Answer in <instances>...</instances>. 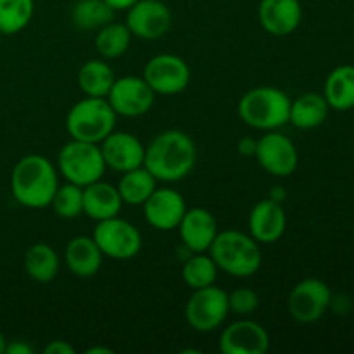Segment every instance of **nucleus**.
Segmentation results:
<instances>
[{
	"mask_svg": "<svg viewBox=\"0 0 354 354\" xmlns=\"http://www.w3.org/2000/svg\"><path fill=\"white\" fill-rule=\"evenodd\" d=\"M197 149L192 138L180 130L159 133L145 147L144 166L158 182H180L196 166Z\"/></svg>",
	"mask_w": 354,
	"mask_h": 354,
	"instance_id": "f257e3e1",
	"label": "nucleus"
},
{
	"mask_svg": "<svg viewBox=\"0 0 354 354\" xmlns=\"http://www.w3.org/2000/svg\"><path fill=\"white\" fill-rule=\"evenodd\" d=\"M57 168L66 182L86 187L97 180H102L106 173V162H104L99 144L71 138L59 151Z\"/></svg>",
	"mask_w": 354,
	"mask_h": 354,
	"instance_id": "423d86ee",
	"label": "nucleus"
},
{
	"mask_svg": "<svg viewBox=\"0 0 354 354\" xmlns=\"http://www.w3.org/2000/svg\"><path fill=\"white\" fill-rule=\"evenodd\" d=\"M171 10L161 0H137L127 9L124 24L140 40H159L171 28Z\"/></svg>",
	"mask_w": 354,
	"mask_h": 354,
	"instance_id": "f8f14e48",
	"label": "nucleus"
},
{
	"mask_svg": "<svg viewBox=\"0 0 354 354\" xmlns=\"http://www.w3.org/2000/svg\"><path fill=\"white\" fill-rule=\"evenodd\" d=\"M145 221L156 230H175L185 214V199L175 189H156L142 204Z\"/></svg>",
	"mask_w": 354,
	"mask_h": 354,
	"instance_id": "dca6fc26",
	"label": "nucleus"
},
{
	"mask_svg": "<svg viewBox=\"0 0 354 354\" xmlns=\"http://www.w3.org/2000/svg\"><path fill=\"white\" fill-rule=\"evenodd\" d=\"M287 228V214L280 201L263 199L254 204L249 214V232L259 244H273Z\"/></svg>",
	"mask_w": 354,
	"mask_h": 354,
	"instance_id": "f3484780",
	"label": "nucleus"
},
{
	"mask_svg": "<svg viewBox=\"0 0 354 354\" xmlns=\"http://www.w3.org/2000/svg\"><path fill=\"white\" fill-rule=\"evenodd\" d=\"M183 282L192 290L209 287L216 282L218 266L206 252H194L182 268Z\"/></svg>",
	"mask_w": 354,
	"mask_h": 354,
	"instance_id": "c85d7f7f",
	"label": "nucleus"
},
{
	"mask_svg": "<svg viewBox=\"0 0 354 354\" xmlns=\"http://www.w3.org/2000/svg\"><path fill=\"white\" fill-rule=\"evenodd\" d=\"M116 10L106 0H78L73 6L71 21L78 30L93 31L114 21Z\"/></svg>",
	"mask_w": 354,
	"mask_h": 354,
	"instance_id": "bb28decb",
	"label": "nucleus"
},
{
	"mask_svg": "<svg viewBox=\"0 0 354 354\" xmlns=\"http://www.w3.org/2000/svg\"><path fill=\"white\" fill-rule=\"evenodd\" d=\"M114 82V71L104 59H90L78 71V85L86 97L107 99Z\"/></svg>",
	"mask_w": 354,
	"mask_h": 354,
	"instance_id": "a878e982",
	"label": "nucleus"
},
{
	"mask_svg": "<svg viewBox=\"0 0 354 354\" xmlns=\"http://www.w3.org/2000/svg\"><path fill=\"white\" fill-rule=\"evenodd\" d=\"M0 35H2V33H0ZM0 45H2V37H0Z\"/></svg>",
	"mask_w": 354,
	"mask_h": 354,
	"instance_id": "ea45409f",
	"label": "nucleus"
},
{
	"mask_svg": "<svg viewBox=\"0 0 354 354\" xmlns=\"http://www.w3.org/2000/svg\"><path fill=\"white\" fill-rule=\"evenodd\" d=\"M131 31L128 30L127 24L114 23L111 21L109 24L97 30L95 35V48L104 59H118L130 48L131 44Z\"/></svg>",
	"mask_w": 354,
	"mask_h": 354,
	"instance_id": "cd10ccee",
	"label": "nucleus"
},
{
	"mask_svg": "<svg viewBox=\"0 0 354 354\" xmlns=\"http://www.w3.org/2000/svg\"><path fill=\"white\" fill-rule=\"evenodd\" d=\"M57 187V169L40 154L21 158L10 175V192L14 199L30 209H44L50 206Z\"/></svg>",
	"mask_w": 354,
	"mask_h": 354,
	"instance_id": "f03ea898",
	"label": "nucleus"
},
{
	"mask_svg": "<svg viewBox=\"0 0 354 354\" xmlns=\"http://www.w3.org/2000/svg\"><path fill=\"white\" fill-rule=\"evenodd\" d=\"M230 315L228 292L213 286L196 289L185 306V320L194 330L201 334L213 332Z\"/></svg>",
	"mask_w": 354,
	"mask_h": 354,
	"instance_id": "0eeeda50",
	"label": "nucleus"
},
{
	"mask_svg": "<svg viewBox=\"0 0 354 354\" xmlns=\"http://www.w3.org/2000/svg\"><path fill=\"white\" fill-rule=\"evenodd\" d=\"M6 348H7V339L6 335L0 332V354H6Z\"/></svg>",
	"mask_w": 354,
	"mask_h": 354,
	"instance_id": "58836bf2",
	"label": "nucleus"
},
{
	"mask_svg": "<svg viewBox=\"0 0 354 354\" xmlns=\"http://www.w3.org/2000/svg\"><path fill=\"white\" fill-rule=\"evenodd\" d=\"M328 107L339 113L354 109V66L341 64L328 73L324 85Z\"/></svg>",
	"mask_w": 354,
	"mask_h": 354,
	"instance_id": "4be33fe9",
	"label": "nucleus"
},
{
	"mask_svg": "<svg viewBox=\"0 0 354 354\" xmlns=\"http://www.w3.org/2000/svg\"><path fill=\"white\" fill-rule=\"evenodd\" d=\"M154 97L156 93L142 76H123L116 78L107 100L118 116L135 118L151 109Z\"/></svg>",
	"mask_w": 354,
	"mask_h": 354,
	"instance_id": "ddd939ff",
	"label": "nucleus"
},
{
	"mask_svg": "<svg viewBox=\"0 0 354 354\" xmlns=\"http://www.w3.org/2000/svg\"><path fill=\"white\" fill-rule=\"evenodd\" d=\"M118 114L109 100L100 97H85L69 109L66 130L75 140L100 144L116 128Z\"/></svg>",
	"mask_w": 354,
	"mask_h": 354,
	"instance_id": "39448f33",
	"label": "nucleus"
},
{
	"mask_svg": "<svg viewBox=\"0 0 354 354\" xmlns=\"http://www.w3.org/2000/svg\"><path fill=\"white\" fill-rule=\"evenodd\" d=\"M254 158L266 173L280 178L292 175L299 162V154L294 142L287 135L277 133L275 130L259 138Z\"/></svg>",
	"mask_w": 354,
	"mask_h": 354,
	"instance_id": "9b49d317",
	"label": "nucleus"
},
{
	"mask_svg": "<svg viewBox=\"0 0 354 354\" xmlns=\"http://www.w3.org/2000/svg\"><path fill=\"white\" fill-rule=\"evenodd\" d=\"M332 290L324 280L304 279L290 290L287 308L299 324H315L330 310Z\"/></svg>",
	"mask_w": 354,
	"mask_h": 354,
	"instance_id": "1a4fd4ad",
	"label": "nucleus"
},
{
	"mask_svg": "<svg viewBox=\"0 0 354 354\" xmlns=\"http://www.w3.org/2000/svg\"><path fill=\"white\" fill-rule=\"evenodd\" d=\"M259 23L273 37H287L299 28L303 7L299 0H261Z\"/></svg>",
	"mask_w": 354,
	"mask_h": 354,
	"instance_id": "6ab92c4d",
	"label": "nucleus"
},
{
	"mask_svg": "<svg viewBox=\"0 0 354 354\" xmlns=\"http://www.w3.org/2000/svg\"><path fill=\"white\" fill-rule=\"evenodd\" d=\"M106 168L124 173L144 166L145 145L128 131H111L99 144Z\"/></svg>",
	"mask_w": 354,
	"mask_h": 354,
	"instance_id": "4468645a",
	"label": "nucleus"
},
{
	"mask_svg": "<svg viewBox=\"0 0 354 354\" xmlns=\"http://www.w3.org/2000/svg\"><path fill=\"white\" fill-rule=\"evenodd\" d=\"M351 297L344 296V294H339V296H334L332 294V299H330V308L335 311L337 315H348L351 311Z\"/></svg>",
	"mask_w": 354,
	"mask_h": 354,
	"instance_id": "72a5a7b5",
	"label": "nucleus"
},
{
	"mask_svg": "<svg viewBox=\"0 0 354 354\" xmlns=\"http://www.w3.org/2000/svg\"><path fill=\"white\" fill-rule=\"evenodd\" d=\"M45 354H75L76 349L73 348L69 342L61 341V339H55V341H50L44 348Z\"/></svg>",
	"mask_w": 354,
	"mask_h": 354,
	"instance_id": "473e14b6",
	"label": "nucleus"
},
{
	"mask_svg": "<svg viewBox=\"0 0 354 354\" xmlns=\"http://www.w3.org/2000/svg\"><path fill=\"white\" fill-rule=\"evenodd\" d=\"M121 207H123V201L118 192V187L102 180L83 187V213L90 220L104 221L120 216Z\"/></svg>",
	"mask_w": 354,
	"mask_h": 354,
	"instance_id": "aec40b11",
	"label": "nucleus"
},
{
	"mask_svg": "<svg viewBox=\"0 0 354 354\" xmlns=\"http://www.w3.org/2000/svg\"><path fill=\"white\" fill-rule=\"evenodd\" d=\"M256 145H258V140L251 137H242L239 140L237 149L242 156H254L256 154Z\"/></svg>",
	"mask_w": 354,
	"mask_h": 354,
	"instance_id": "c9c22d12",
	"label": "nucleus"
},
{
	"mask_svg": "<svg viewBox=\"0 0 354 354\" xmlns=\"http://www.w3.org/2000/svg\"><path fill=\"white\" fill-rule=\"evenodd\" d=\"M59 268H61V261H59L57 252L45 242H37L24 252V270L35 282H52L57 277Z\"/></svg>",
	"mask_w": 354,
	"mask_h": 354,
	"instance_id": "b1692460",
	"label": "nucleus"
},
{
	"mask_svg": "<svg viewBox=\"0 0 354 354\" xmlns=\"http://www.w3.org/2000/svg\"><path fill=\"white\" fill-rule=\"evenodd\" d=\"M33 12V0H0V33H19L30 24Z\"/></svg>",
	"mask_w": 354,
	"mask_h": 354,
	"instance_id": "c756f323",
	"label": "nucleus"
},
{
	"mask_svg": "<svg viewBox=\"0 0 354 354\" xmlns=\"http://www.w3.org/2000/svg\"><path fill=\"white\" fill-rule=\"evenodd\" d=\"M207 252L216 263L218 270L235 279L256 275L263 265L259 242L241 230L218 232Z\"/></svg>",
	"mask_w": 354,
	"mask_h": 354,
	"instance_id": "7ed1b4c3",
	"label": "nucleus"
},
{
	"mask_svg": "<svg viewBox=\"0 0 354 354\" xmlns=\"http://www.w3.org/2000/svg\"><path fill=\"white\" fill-rule=\"evenodd\" d=\"M228 306H230V313L245 318L259 308V296L256 290L249 287H241L228 294Z\"/></svg>",
	"mask_w": 354,
	"mask_h": 354,
	"instance_id": "2f4dec72",
	"label": "nucleus"
},
{
	"mask_svg": "<svg viewBox=\"0 0 354 354\" xmlns=\"http://www.w3.org/2000/svg\"><path fill=\"white\" fill-rule=\"evenodd\" d=\"M106 2L109 3L114 10H127L130 9L137 0H106Z\"/></svg>",
	"mask_w": 354,
	"mask_h": 354,
	"instance_id": "e433bc0d",
	"label": "nucleus"
},
{
	"mask_svg": "<svg viewBox=\"0 0 354 354\" xmlns=\"http://www.w3.org/2000/svg\"><path fill=\"white\" fill-rule=\"evenodd\" d=\"M328 113H330V107L324 93L308 92L290 102L289 123H292L299 130H313L325 123Z\"/></svg>",
	"mask_w": 354,
	"mask_h": 354,
	"instance_id": "5701e85b",
	"label": "nucleus"
},
{
	"mask_svg": "<svg viewBox=\"0 0 354 354\" xmlns=\"http://www.w3.org/2000/svg\"><path fill=\"white\" fill-rule=\"evenodd\" d=\"M180 239L192 252H207L218 235V223L213 214L204 207L187 209L178 223Z\"/></svg>",
	"mask_w": 354,
	"mask_h": 354,
	"instance_id": "a211bd4d",
	"label": "nucleus"
},
{
	"mask_svg": "<svg viewBox=\"0 0 354 354\" xmlns=\"http://www.w3.org/2000/svg\"><path fill=\"white\" fill-rule=\"evenodd\" d=\"M93 241L104 256L118 261L135 258L142 249V235L138 228L120 216L97 221Z\"/></svg>",
	"mask_w": 354,
	"mask_h": 354,
	"instance_id": "6e6552de",
	"label": "nucleus"
},
{
	"mask_svg": "<svg viewBox=\"0 0 354 354\" xmlns=\"http://www.w3.org/2000/svg\"><path fill=\"white\" fill-rule=\"evenodd\" d=\"M142 78L156 95H176L189 86L190 68L178 55L159 54L145 64Z\"/></svg>",
	"mask_w": 354,
	"mask_h": 354,
	"instance_id": "9d476101",
	"label": "nucleus"
},
{
	"mask_svg": "<svg viewBox=\"0 0 354 354\" xmlns=\"http://www.w3.org/2000/svg\"><path fill=\"white\" fill-rule=\"evenodd\" d=\"M116 187L123 204L142 206L151 197V194L158 189V180L145 166H140V168L121 173V178Z\"/></svg>",
	"mask_w": 354,
	"mask_h": 354,
	"instance_id": "393cba45",
	"label": "nucleus"
},
{
	"mask_svg": "<svg viewBox=\"0 0 354 354\" xmlns=\"http://www.w3.org/2000/svg\"><path fill=\"white\" fill-rule=\"evenodd\" d=\"M6 354H33V348L24 341H12L7 342Z\"/></svg>",
	"mask_w": 354,
	"mask_h": 354,
	"instance_id": "f704fd0d",
	"label": "nucleus"
},
{
	"mask_svg": "<svg viewBox=\"0 0 354 354\" xmlns=\"http://www.w3.org/2000/svg\"><path fill=\"white\" fill-rule=\"evenodd\" d=\"M50 206L62 220H75L83 213V187L71 182L59 185L52 197Z\"/></svg>",
	"mask_w": 354,
	"mask_h": 354,
	"instance_id": "7c9ffc66",
	"label": "nucleus"
},
{
	"mask_svg": "<svg viewBox=\"0 0 354 354\" xmlns=\"http://www.w3.org/2000/svg\"><path fill=\"white\" fill-rule=\"evenodd\" d=\"M64 258L66 265L73 275L80 277V279H90V277H95L99 273L104 254L97 242L93 241V237L78 235L68 242Z\"/></svg>",
	"mask_w": 354,
	"mask_h": 354,
	"instance_id": "412c9836",
	"label": "nucleus"
},
{
	"mask_svg": "<svg viewBox=\"0 0 354 354\" xmlns=\"http://www.w3.org/2000/svg\"><path fill=\"white\" fill-rule=\"evenodd\" d=\"M86 354H113L114 351L109 348H90L85 351Z\"/></svg>",
	"mask_w": 354,
	"mask_h": 354,
	"instance_id": "4c0bfd02",
	"label": "nucleus"
},
{
	"mask_svg": "<svg viewBox=\"0 0 354 354\" xmlns=\"http://www.w3.org/2000/svg\"><path fill=\"white\" fill-rule=\"evenodd\" d=\"M270 349V335L261 324L248 317L228 325L220 337L223 354H265Z\"/></svg>",
	"mask_w": 354,
	"mask_h": 354,
	"instance_id": "2eb2a0df",
	"label": "nucleus"
},
{
	"mask_svg": "<svg viewBox=\"0 0 354 354\" xmlns=\"http://www.w3.org/2000/svg\"><path fill=\"white\" fill-rule=\"evenodd\" d=\"M290 97L275 86H256L239 100V116L254 130L272 131L289 123Z\"/></svg>",
	"mask_w": 354,
	"mask_h": 354,
	"instance_id": "20e7f679",
	"label": "nucleus"
}]
</instances>
